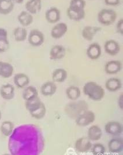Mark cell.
<instances>
[{"instance_id":"24","label":"cell","mask_w":123,"mask_h":155,"mask_svg":"<svg viewBox=\"0 0 123 155\" xmlns=\"http://www.w3.org/2000/svg\"><path fill=\"white\" fill-rule=\"evenodd\" d=\"M14 0H0V14H9L14 10Z\"/></svg>"},{"instance_id":"36","label":"cell","mask_w":123,"mask_h":155,"mask_svg":"<svg viewBox=\"0 0 123 155\" xmlns=\"http://www.w3.org/2000/svg\"><path fill=\"white\" fill-rule=\"evenodd\" d=\"M117 31L120 35H123V19H120L117 23Z\"/></svg>"},{"instance_id":"23","label":"cell","mask_w":123,"mask_h":155,"mask_svg":"<svg viewBox=\"0 0 123 155\" xmlns=\"http://www.w3.org/2000/svg\"><path fill=\"white\" fill-rule=\"evenodd\" d=\"M17 20L21 26L23 27H27L33 23L34 18L32 14L27 11H23L18 15Z\"/></svg>"},{"instance_id":"15","label":"cell","mask_w":123,"mask_h":155,"mask_svg":"<svg viewBox=\"0 0 123 155\" xmlns=\"http://www.w3.org/2000/svg\"><path fill=\"white\" fill-rule=\"evenodd\" d=\"M66 49L62 45H54L50 51L49 57L52 60H59L65 56Z\"/></svg>"},{"instance_id":"31","label":"cell","mask_w":123,"mask_h":155,"mask_svg":"<svg viewBox=\"0 0 123 155\" xmlns=\"http://www.w3.org/2000/svg\"><path fill=\"white\" fill-rule=\"evenodd\" d=\"M14 130V123L11 121H4L2 123L1 127H0V131L2 135L5 137L10 136Z\"/></svg>"},{"instance_id":"35","label":"cell","mask_w":123,"mask_h":155,"mask_svg":"<svg viewBox=\"0 0 123 155\" xmlns=\"http://www.w3.org/2000/svg\"><path fill=\"white\" fill-rule=\"evenodd\" d=\"M10 47V44L6 38H0V53L7 52Z\"/></svg>"},{"instance_id":"41","label":"cell","mask_w":123,"mask_h":155,"mask_svg":"<svg viewBox=\"0 0 123 155\" xmlns=\"http://www.w3.org/2000/svg\"><path fill=\"white\" fill-rule=\"evenodd\" d=\"M1 117H2V113H1V112L0 110V120L1 119Z\"/></svg>"},{"instance_id":"19","label":"cell","mask_w":123,"mask_h":155,"mask_svg":"<svg viewBox=\"0 0 123 155\" xmlns=\"http://www.w3.org/2000/svg\"><path fill=\"white\" fill-rule=\"evenodd\" d=\"M26 11L31 14L35 15L39 13L42 9L41 0H29L26 4Z\"/></svg>"},{"instance_id":"25","label":"cell","mask_w":123,"mask_h":155,"mask_svg":"<svg viewBox=\"0 0 123 155\" xmlns=\"http://www.w3.org/2000/svg\"><path fill=\"white\" fill-rule=\"evenodd\" d=\"M122 87V83L118 78H109L105 83V88L110 92H115L119 90Z\"/></svg>"},{"instance_id":"22","label":"cell","mask_w":123,"mask_h":155,"mask_svg":"<svg viewBox=\"0 0 123 155\" xmlns=\"http://www.w3.org/2000/svg\"><path fill=\"white\" fill-rule=\"evenodd\" d=\"M102 136V130L98 126L94 125L89 128L87 132V138L90 141H98L101 138Z\"/></svg>"},{"instance_id":"8","label":"cell","mask_w":123,"mask_h":155,"mask_svg":"<svg viewBox=\"0 0 123 155\" xmlns=\"http://www.w3.org/2000/svg\"><path fill=\"white\" fill-rule=\"evenodd\" d=\"M93 145L88 138L82 137L77 140L75 147L77 152L79 153H86L91 149Z\"/></svg>"},{"instance_id":"6","label":"cell","mask_w":123,"mask_h":155,"mask_svg":"<svg viewBox=\"0 0 123 155\" xmlns=\"http://www.w3.org/2000/svg\"><path fill=\"white\" fill-rule=\"evenodd\" d=\"M105 130L107 134L110 135L118 136L122 133L123 126L118 121H110L106 124Z\"/></svg>"},{"instance_id":"16","label":"cell","mask_w":123,"mask_h":155,"mask_svg":"<svg viewBox=\"0 0 123 155\" xmlns=\"http://www.w3.org/2000/svg\"><path fill=\"white\" fill-rule=\"evenodd\" d=\"M101 30V28L97 26H85L82 30V35L83 38L87 41H92L94 36Z\"/></svg>"},{"instance_id":"26","label":"cell","mask_w":123,"mask_h":155,"mask_svg":"<svg viewBox=\"0 0 123 155\" xmlns=\"http://www.w3.org/2000/svg\"><path fill=\"white\" fill-rule=\"evenodd\" d=\"M29 113L31 117L35 119H42L45 116L46 113V108L45 105L42 102V103L39 106H37L34 110H31Z\"/></svg>"},{"instance_id":"1","label":"cell","mask_w":123,"mask_h":155,"mask_svg":"<svg viewBox=\"0 0 123 155\" xmlns=\"http://www.w3.org/2000/svg\"><path fill=\"white\" fill-rule=\"evenodd\" d=\"M83 90L84 94L89 98L96 101L102 100L105 95L102 87L94 81H89L86 83Z\"/></svg>"},{"instance_id":"29","label":"cell","mask_w":123,"mask_h":155,"mask_svg":"<svg viewBox=\"0 0 123 155\" xmlns=\"http://www.w3.org/2000/svg\"><path fill=\"white\" fill-rule=\"evenodd\" d=\"M14 38L17 42H23L27 38V30L22 27H18L14 30Z\"/></svg>"},{"instance_id":"38","label":"cell","mask_w":123,"mask_h":155,"mask_svg":"<svg viewBox=\"0 0 123 155\" xmlns=\"http://www.w3.org/2000/svg\"><path fill=\"white\" fill-rule=\"evenodd\" d=\"M0 38H8V32L6 29L0 28Z\"/></svg>"},{"instance_id":"14","label":"cell","mask_w":123,"mask_h":155,"mask_svg":"<svg viewBox=\"0 0 123 155\" xmlns=\"http://www.w3.org/2000/svg\"><path fill=\"white\" fill-rule=\"evenodd\" d=\"M108 149L112 153H119L123 150V140L121 138H114L108 142Z\"/></svg>"},{"instance_id":"18","label":"cell","mask_w":123,"mask_h":155,"mask_svg":"<svg viewBox=\"0 0 123 155\" xmlns=\"http://www.w3.org/2000/svg\"><path fill=\"white\" fill-rule=\"evenodd\" d=\"M0 95L5 100H11L14 97V88L11 84L2 85L0 88Z\"/></svg>"},{"instance_id":"7","label":"cell","mask_w":123,"mask_h":155,"mask_svg":"<svg viewBox=\"0 0 123 155\" xmlns=\"http://www.w3.org/2000/svg\"><path fill=\"white\" fill-rule=\"evenodd\" d=\"M68 31V26L65 23H58L51 30V36L54 39H60L66 34Z\"/></svg>"},{"instance_id":"40","label":"cell","mask_w":123,"mask_h":155,"mask_svg":"<svg viewBox=\"0 0 123 155\" xmlns=\"http://www.w3.org/2000/svg\"><path fill=\"white\" fill-rule=\"evenodd\" d=\"M14 2L16 4H21L23 2L24 0H14Z\"/></svg>"},{"instance_id":"28","label":"cell","mask_w":123,"mask_h":155,"mask_svg":"<svg viewBox=\"0 0 123 155\" xmlns=\"http://www.w3.org/2000/svg\"><path fill=\"white\" fill-rule=\"evenodd\" d=\"M22 97L26 101H30L38 97V91L37 89L33 86H27L24 88L23 91Z\"/></svg>"},{"instance_id":"17","label":"cell","mask_w":123,"mask_h":155,"mask_svg":"<svg viewBox=\"0 0 123 155\" xmlns=\"http://www.w3.org/2000/svg\"><path fill=\"white\" fill-rule=\"evenodd\" d=\"M14 84L19 88H24L30 83V78L27 74L20 73L14 75Z\"/></svg>"},{"instance_id":"30","label":"cell","mask_w":123,"mask_h":155,"mask_svg":"<svg viewBox=\"0 0 123 155\" xmlns=\"http://www.w3.org/2000/svg\"><path fill=\"white\" fill-rule=\"evenodd\" d=\"M66 95L67 98L71 101H76L81 95V91L79 87L76 86H71L66 90Z\"/></svg>"},{"instance_id":"21","label":"cell","mask_w":123,"mask_h":155,"mask_svg":"<svg viewBox=\"0 0 123 155\" xmlns=\"http://www.w3.org/2000/svg\"><path fill=\"white\" fill-rule=\"evenodd\" d=\"M14 66L9 63L0 61V76L8 78L14 74Z\"/></svg>"},{"instance_id":"2","label":"cell","mask_w":123,"mask_h":155,"mask_svg":"<svg viewBox=\"0 0 123 155\" xmlns=\"http://www.w3.org/2000/svg\"><path fill=\"white\" fill-rule=\"evenodd\" d=\"M88 109V105L84 101L69 104L65 107V112L71 117L76 118Z\"/></svg>"},{"instance_id":"20","label":"cell","mask_w":123,"mask_h":155,"mask_svg":"<svg viewBox=\"0 0 123 155\" xmlns=\"http://www.w3.org/2000/svg\"><path fill=\"white\" fill-rule=\"evenodd\" d=\"M57 85L54 81H47L41 86V92L45 97L52 96L57 91Z\"/></svg>"},{"instance_id":"27","label":"cell","mask_w":123,"mask_h":155,"mask_svg":"<svg viewBox=\"0 0 123 155\" xmlns=\"http://www.w3.org/2000/svg\"><path fill=\"white\" fill-rule=\"evenodd\" d=\"M68 77V73L64 69H56L52 73V79L55 83H63Z\"/></svg>"},{"instance_id":"12","label":"cell","mask_w":123,"mask_h":155,"mask_svg":"<svg viewBox=\"0 0 123 155\" xmlns=\"http://www.w3.org/2000/svg\"><path fill=\"white\" fill-rule=\"evenodd\" d=\"M102 50L100 45L96 42L92 43L89 46L86 51V54L89 58L92 60L98 59L101 57Z\"/></svg>"},{"instance_id":"13","label":"cell","mask_w":123,"mask_h":155,"mask_svg":"<svg viewBox=\"0 0 123 155\" xmlns=\"http://www.w3.org/2000/svg\"><path fill=\"white\" fill-rule=\"evenodd\" d=\"M105 51L111 56H115L120 51V44L116 41L110 40L106 41L104 44Z\"/></svg>"},{"instance_id":"32","label":"cell","mask_w":123,"mask_h":155,"mask_svg":"<svg viewBox=\"0 0 123 155\" xmlns=\"http://www.w3.org/2000/svg\"><path fill=\"white\" fill-rule=\"evenodd\" d=\"M41 103H42V101H41V99L38 97H37L33 99H31L30 101H26L25 106H26V109L30 112L31 110H34L35 108H36L37 106H39Z\"/></svg>"},{"instance_id":"39","label":"cell","mask_w":123,"mask_h":155,"mask_svg":"<svg viewBox=\"0 0 123 155\" xmlns=\"http://www.w3.org/2000/svg\"><path fill=\"white\" fill-rule=\"evenodd\" d=\"M123 94H121L118 99V105L121 109H123Z\"/></svg>"},{"instance_id":"9","label":"cell","mask_w":123,"mask_h":155,"mask_svg":"<svg viewBox=\"0 0 123 155\" xmlns=\"http://www.w3.org/2000/svg\"><path fill=\"white\" fill-rule=\"evenodd\" d=\"M67 15L72 21H80L85 18L86 12L83 9H78L69 7L67 9Z\"/></svg>"},{"instance_id":"5","label":"cell","mask_w":123,"mask_h":155,"mask_svg":"<svg viewBox=\"0 0 123 155\" xmlns=\"http://www.w3.org/2000/svg\"><path fill=\"white\" fill-rule=\"evenodd\" d=\"M28 41L29 44L33 47H39L44 42L45 36L40 30L33 29L30 32L28 37Z\"/></svg>"},{"instance_id":"11","label":"cell","mask_w":123,"mask_h":155,"mask_svg":"<svg viewBox=\"0 0 123 155\" xmlns=\"http://www.w3.org/2000/svg\"><path fill=\"white\" fill-rule=\"evenodd\" d=\"M122 68V64L120 61L113 60L108 62L105 66V71L106 74L112 75L120 72Z\"/></svg>"},{"instance_id":"10","label":"cell","mask_w":123,"mask_h":155,"mask_svg":"<svg viewBox=\"0 0 123 155\" xmlns=\"http://www.w3.org/2000/svg\"><path fill=\"white\" fill-rule=\"evenodd\" d=\"M61 12L57 8L51 7L48 9L45 13V18L48 23L51 24L56 23L60 21Z\"/></svg>"},{"instance_id":"4","label":"cell","mask_w":123,"mask_h":155,"mask_svg":"<svg viewBox=\"0 0 123 155\" xmlns=\"http://www.w3.org/2000/svg\"><path fill=\"white\" fill-rule=\"evenodd\" d=\"M96 120V114L91 110H86L78 116L75 119L76 124L79 127H86Z\"/></svg>"},{"instance_id":"33","label":"cell","mask_w":123,"mask_h":155,"mask_svg":"<svg viewBox=\"0 0 123 155\" xmlns=\"http://www.w3.org/2000/svg\"><path fill=\"white\" fill-rule=\"evenodd\" d=\"M91 152L94 155H104L106 152V148L105 146L100 143L94 144L91 147Z\"/></svg>"},{"instance_id":"34","label":"cell","mask_w":123,"mask_h":155,"mask_svg":"<svg viewBox=\"0 0 123 155\" xmlns=\"http://www.w3.org/2000/svg\"><path fill=\"white\" fill-rule=\"evenodd\" d=\"M86 1L85 0H71L69 3V7L83 9L86 7Z\"/></svg>"},{"instance_id":"3","label":"cell","mask_w":123,"mask_h":155,"mask_svg":"<svg viewBox=\"0 0 123 155\" xmlns=\"http://www.w3.org/2000/svg\"><path fill=\"white\" fill-rule=\"evenodd\" d=\"M117 18V13L112 9H102L98 14V21L103 26H110L114 23Z\"/></svg>"},{"instance_id":"37","label":"cell","mask_w":123,"mask_h":155,"mask_svg":"<svg viewBox=\"0 0 123 155\" xmlns=\"http://www.w3.org/2000/svg\"><path fill=\"white\" fill-rule=\"evenodd\" d=\"M105 3L107 5L116 6L120 3V0H105Z\"/></svg>"}]
</instances>
